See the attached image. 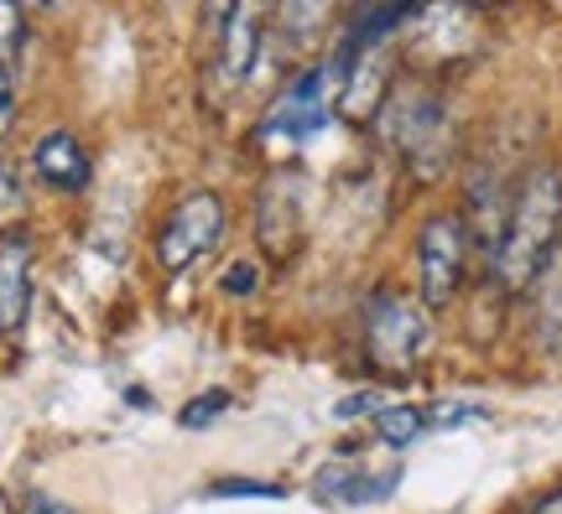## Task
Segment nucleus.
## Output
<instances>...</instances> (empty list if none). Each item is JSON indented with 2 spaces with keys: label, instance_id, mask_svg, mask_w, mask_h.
Wrapping results in <instances>:
<instances>
[{
  "label": "nucleus",
  "instance_id": "f257e3e1",
  "mask_svg": "<svg viewBox=\"0 0 562 514\" xmlns=\"http://www.w3.org/2000/svg\"><path fill=\"white\" fill-rule=\"evenodd\" d=\"M562 244V178L552 167L526 172L521 187L510 193V218H505V239L495 250V281L516 297L531 286V276L547 265V255Z\"/></svg>",
  "mask_w": 562,
  "mask_h": 514
},
{
  "label": "nucleus",
  "instance_id": "f03ea898",
  "mask_svg": "<svg viewBox=\"0 0 562 514\" xmlns=\"http://www.w3.org/2000/svg\"><path fill=\"white\" fill-rule=\"evenodd\" d=\"M375 125H381L385 146L402 151L406 167L422 182L442 178V167L453 157V119H448L438 94H427V89H396V94H385Z\"/></svg>",
  "mask_w": 562,
  "mask_h": 514
},
{
  "label": "nucleus",
  "instance_id": "7ed1b4c3",
  "mask_svg": "<svg viewBox=\"0 0 562 514\" xmlns=\"http://www.w3.org/2000/svg\"><path fill=\"white\" fill-rule=\"evenodd\" d=\"M364 354L381 375H412L422 358L432 354L427 307L396 297V292H375L364 307Z\"/></svg>",
  "mask_w": 562,
  "mask_h": 514
},
{
  "label": "nucleus",
  "instance_id": "20e7f679",
  "mask_svg": "<svg viewBox=\"0 0 562 514\" xmlns=\"http://www.w3.org/2000/svg\"><path fill=\"white\" fill-rule=\"evenodd\" d=\"M463 271H469V229L459 214H432L417 235V281H422V307L442 312L459 297Z\"/></svg>",
  "mask_w": 562,
  "mask_h": 514
},
{
  "label": "nucleus",
  "instance_id": "39448f33",
  "mask_svg": "<svg viewBox=\"0 0 562 514\" xmlns=\"http://www.w3.org/2000/svg\"><path fill=\"white\" fill-rule=\"evenodd\" d=\"M224 235V198L220 193H193L182 198L157 229V265L167 276H182L193 260H203Z\"/></svg>",
  "mask_w": 562,
  "mask_h": 514
},
{
  "label": "nucleus",
  "instance_id": "423d86ee",
  "mask_svg": "<svg viewBox=\"0 0 562 514\" xmlns=\"http://www.w3.org/2000/svg\"><path fill=\"white\" fill-rule=\"evenodd\" d=\"M385 89H391V53H385L381 42H370V47H355L349 58H344V83H339V115L364 125V119L381 115L385 104Z\"/></svg>",
  "mask_w": 562,
  "mask_h": 514
},
{
  "label": "nucleus",
  "instance_id": "0eeeda50",
  "mask_svg": "<svg viewBox=\"0 0 562 514\" xmlns=\"http://www.w3.org/2000/svg\"><path fill=\"white\" fill-rule=\"evenodd\" d=\"M402 468H364V462H328L313 478V494L334 510H364V504H381L396 494Z\"/></svg>",
  "mask_w": 562,
  "mask_h": 514
},
{
  "label": "nucleus",
  "instance_id": "6e6552de",
  "mask_svg": "<svg viewBox=\"0 0 562 514\" xmlns=\"http://www.w3.org/2000/svg\"><path fill=\"white\" fill-rule=\"evenodd\" d=\"M339 100L334 94V68H307L286 94H281V104L271 110V130H286V136H313V130H323L328 125V104Z\"/></svg>",
  "mask_w": 562,
  "mask_h": 514
},
{
  "label": "nucleus",
  "instance_id": "1a4fd4ad",
  "mask_svg": "<svg viewBox=\"0 0 562 514\" xmlns=\"http://www.w3.org/2000/svg\"><path fill=\"white\" fill-rule=\"evenodd\" d=\"M256 235H261L266 255H292L302 239V203H297V178L266 182L261 208H256Z\"/></svg>",
  "mask_w": 562,
  "mask_h": 514
},
{
  "label": "nucleus",
  "instance_id": "9d476101",
  "mask_svg": "<svg viewBox=\"0 0 562 514\" xmlns=\"http://www.w3.org/2000/svg\"><path fill=\"white\" fill-rule=\"evenodd\" d=\"M32 312V239L11 235L0 239V333H16Z\"/></svg>",
  "mask_w": 562,
  "mask_h": 514
},
{
  "label": "nucleus",
  "instance_id": "9b49d317",
  "mask_svg": "<svg viewBox=\"0 0 562 514\" xmlns=\"http://www.w3.org/2000/svg\"><path fill=\"white\" fill-rule=\"evenodd\" d=\"M32 167H37V178L47 187H58V193H83L89 187V151L79 146L74 130H47L37 140V151H32Z\"/></svg>",
  "mask_w": 562,
  "mask_h": 514
},
{
  "label": "nucleus",
  "instance_id": "f8f14e48",
  "mask_svg": "<svg viewBox=\"0 0 562 514\" xmlns=\"http://www.w3.org/2000/svg\"><path fill=\"white\" fill-rule=\"evenodd\" d=\"M256 53H261V16L240 5L235 21L224 26V79L229 83H245L250 68H256Z\"/></svg>",
  "mask_w": 562,
  "mask_h": 514
},
{
  "label": "nucleus",
  "instance_id": "ddd939ff",
  "mask_svg": "<svg viewBox=\"0 0 562 514\" xmlns=\"http://www.w3.org/2000/svg\"><path fill=\"white\" fill-rule=\"evenodd\" d=\"M526 292L537 297V322H542L547 343H562V244L547 255V265L531 276Z\"/></svg>",
  "mask_w": 562,
  "mask_h": 514
},
{
  "label": "nucleus",
  "instance_id": "4468645a",
  "mask_svg": "<svg viewBox=\"0 0 562 514\" xmlns=\"http://www.w3.org/2000/svg\"><path fill=\"white\" fill-rule=\"evenodd\" d=\"M328 11H334V0H281L277 16H281V32L297 42V47H307V42L323 32V21H328Z\"/></svg>",
  "mask_w": 562,
  "mask_h": 514
},
{
  "label": "nucleus",
  "instance_id": "2eb2a0df",
  "mask_svg": "<svg viewBox=\"0 0 562 514\" xmlns=\"http://www.w3.org/2000/svg\"><path fill=\"white\" fill-rule=\"evenodd\" d=\"M422 432H427V411L422 406H385L375 415V436H381L385 447H412Z\"/></svg>",
  "mask_w": 562,
  "mask_h": 514
},
{
  "label": "nucleus",
  "instance_id": "dca6fc26",
  "mask_svg": "<svg viewBox=\"0 0 562 514\" xmlns=\"http://www.w3.org/2000/svg\"><path fill=\"white\" fill-rule=\"evenodd\" d=\"M229 406H235V396H229V390H203L199 400H188V406H182L178 426H182V432H203V426H214Z\"/></svg>",
  "mask_w": 562,
  "mask_h": 514
},
{
  "label": "nucleus",
  "instance_id": "f3484780",
  "mask_svg": "<svg viewBox=\"0 0 562 514\" xmlns=\"http://www.w3.org/2000/svg\"><path fill=\"white\" fill-rule=\"evenodd\" d=\"M21 214H26V193H21V178H16V167L0 157V229L11 235L21 224Z\"/></svg>",
  "mask_w": 562,
  "mask_h": 514
},
{
  "label": "nucleus",
  "instance_id": "a211bd4d",
  "mask_svg": "<svg viewBox=\"0 0 562 514\" xmlns=\"http://www.w3.org/2000/svg\"><path fill=\"white\" fill-rule=\"evenodd\" d=\"M484 406L480 400H442V406H432L427 411V426H438V432H459L463 421H484Z\"/></svg>",
  "mask_w": 562,
  "mask_h": 514
},
{
  "label": "nucleus",
  "instance_id": "6ab92c4d",
  "mask_svg": "<svg viewBox=\"0 0 562 514\" xmlns=\"http://www.w3.org/2000/svg\"><path fill=\"white\" fill-rule=\"evenodd\" d=\"M26 42V16H21V0H0V62Z\"/></svg>",
  "mask_w": 562,
  "mask_h": 514
},
{
  "label": "nucleus",
  "instance_id": "aec40b11",
  "mask_svg": "<svg viewBox=\"0 0 562 514\" xmlns=\"http://www.w3.org/2000/svg\"><path fill=\"white\" fill-rule=\"evenodd\" d=\"M256 281H261V271H256V265H250V260H240V265H229V271H224V292H229V297H250V292H256Z\"/></svg>",
  "mask_w": 562,
  "mask_h": 514
},
{
  "label": "nucleus",
  "instance_id": "412c9836",
  "mask_svg": "<svg viewBox=\"0 0 562 514\" xmlns=\"http://www.w3.org/2000/svg\"><path fill=\"white\" fill-rule=\"evenodd\" d=\"M214 494L220 499H277L281 489H271V483H250V478H224V483H214Z\"/></svg>",
  "mask_w": 562,
  "mask_h": 514
},
{
  "label": "nucleus",
  "instance_id": "4be33fe9",
  "mask_svg": "<svg viewBox=\"0 0 562 514\" xmlns=\"http://www.w3.org/2000/svg\"><path fill=\"white\" fill-rule=\"evenodd\" d=\"M385 411V400L375 396V390H360V396H349V400H339V406H334V415H339V421H355V415H381Z\"/></svg>",
  "mask_w": 562,
  "mask_h": 514
},
{
  "label": "nucleus",
  "instance_id": "5701e85b",
  "mask_svg": "<svg viewBox=\"0 0 562 514\" xmlns=\"http://www.w3.org/2000/svg\"><path fill=\"white\" fill-rule=\"evenodd\" d=\"M245 0H203V26L214 32V37H224V26L235 21V11H240Z\"/></svg>",
  "mask_w": 562,
  "mask_h": 514
},
{
  "label": "nucleus",
  "instance_id": "b1692460",
  "mask_svg": "<svg viewBox=\"0 0 562 514\" xmlns=\"http://www.w3.org/2000/svg\"><path fill=\"white\" fill-rule=\"evenodd\" d=\"M21 514H74L63 499H53V494H42V489H32V494L21 499Z\"/></svg>",
  "mask_w": 562,
  "mask_h": 514
},
{
  "label": "nucleus",
  "instance_id": "393cba45",
  "mask_svg": "<svg viewBox=\"0 0 562 514\" xmlns=\"http://www.w3.org/2000/svg\"><path fill=\"white\" fill-rule=\"evenodd\" d=\"M11 115H16V94H11V73H5V62H0V136H5Z\"/></svg>",
  "mask_w": 562,
  "mask_h": 514
},
{
  "label": "nucleus",
  "instance_id": "a878e982",
  "mask_svg": "<svg viewBox=\"0 0 562 514\" xmlns=\"http://www.w3.org/2000/svg\"><path fill=\"white\" fill-rule=\"evenodd\" d=\"M448 5H469V11H490V5H501V0H448Z\"/></svg>",
  "mask_w": 562,
  "mask_h": 514
},
{
  "label": "nucleus",
  "instance_id": "bb28decb",
  "mask_svg": "<svg viewBox=\"0 0 562 514\" xmlns=\"http://www.w3.org/2000/svg\"><path fill=\"white\" fill-rule=\"evenodd\" d=\"M537 514H562V494H552V499H542V510Z\"/></svg>",
  "mask_w": 562,
  "mask_h": 514
},
{
  "label": "nucleus",
  "instance_id": "cd10ccee",
  "mask_svg": "<svg viewBox=\"0 0 562 514\" xmlns=\"http://www.w3.org/2000/svg\"><path fill=\"white\" fill-rule=\"evenodd\" d=\"M21 5H47V0H21Z\"/></svg>",
  "mask_w": 562,
  "mask_h": 514
}]
</instances>
